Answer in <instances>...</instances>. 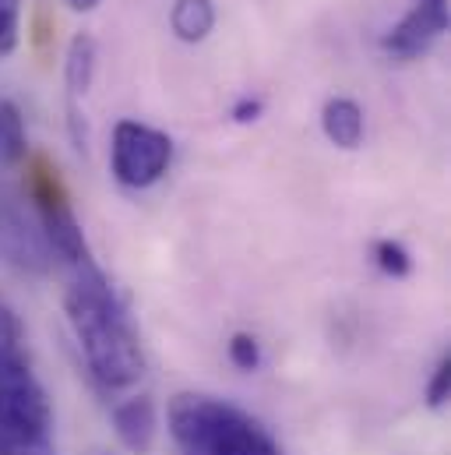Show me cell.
Masks as SVG:
<instances>
[{"label":"cell","instance_id":"6da1fadb","mask_svg":"<svg viewBox=\"0 0 451 455\" xmlns=\"http://www.w3.org/2000/svg\"><path fill=\"white\" fill-rule=\"evenodd\" d=\"M64 315L82 346L92 378L103 388H131L145 374V353L123 300L99 265L71 268L64 290Z\"/></svg>","mask_w":451,"mask_h":455},{"label":"cell","instance_id":"ac0fdd59","mask_svg":"<svg viewBox=\"0 0 451 455\" xmlns=\"http://www.w3.org/2000/svg\"><path fill=\"white\" fill-rule=\"evenodd\" d=\"M99 4H103V0H67V7H71V11H82V14H85V11H96Z\"/></svg>","mask_w":451,"mask_h":455},{"label":"cell","instance_id":"277c9868","mask_svg":"<svg viewBox=\"0 0 451 455\" xmlns=\"http://www.w3.org/2000/svg\"><path fill=\"white\" fill-rule=\"evenodd\" d=\"M173 163V141L166 131L141 120H116L110 138L113 180L131 191H145L166 177Z\"/></svg>","mask_w":451,"mask_h":455},{"label":"cell","instance_id":"d6986e66","mask_svg":"<svg viewBox=\"0 0 451 455\" xmlns=\"http://www.w3.org/2000/svg\"><path fill=\"white\" fill-rule=\"evenodd\" d=\"M18 455H43L39 449H28V452H18Z\"/></svg>","mask_w":451,"mask_h":455},{"label":"cell","instance_id":"7a4b0ae2","mask_svg":"<svg viewBox=\"0 0 451 455\" xmlns=\"http://www.w3.org/2000/svg\"><path fill=\"white\" fill-rule=\"evenodd\" d=\"M166 427L180 455H279L275 438L247 410L205 392H177Z\"/></svg>","mask_w":451,"mask_h":455},{"label":"cell","instance_id":"3957f363","mask_svg":"<svg viewBox=\"0 0 451 455\" xmlns=\"http://www.w3.org/2000/svg\"><path fill=\"white\" fill-rule=\"evenodd\" d=\"M21 166H25V195L32 202V216L43 229L50 251L71 268L96 265L92 247L85 240V229L78 223L71 191H67L57 163L43 152H28V159Z\"/></svg>","mask_w":451,"mask_h":455},{"label":"cell","instance_id":"4fadbf2b","mask_svg":"<svg viewBox=\"0 0 451 455\" xmlns=\"http://www.w3.org/2000/svg\"><path fill=\"white\" fill-rule=\"evenodd\" d=\"M21 36V0H0V57L18 50Z\"/></svg>","mask_w":451,"mask_h":455},{"label":"cell","instance_id":"8992f818","mask_svg":"<svg viewBox=\"0 0 451 455\" xmlns=\"http://www.w3.org/2000/svg\"><path fill=\"white\" fill-rule=\"evenodd\" d=\"M448 0H413L409 11L384 32L381 50L395 60H416L448 32Z\"/></svg>","mask_w":451,"mask_h":455},{"label":"cell","instance_id":"ba28073f","mask_svg":"<svg viewBox=\"0 0 451 455\" xmlns=\"http://www.w3.org/2000/svg\"><path fill=\"white\" fill-rule=\"evenodd\" d=\"M113 435L131 455H148L159 435V410L152 395H134L113 406Z\"/></svg>","mask_w":451,"mask_h":455},{"label":"cell","instance_id":"e0dca14e","mask_svg":"<svg viewBox=\"0 0 451 455\" xmlns=\"http://www.w3.org/2000/svg\"><path fill=\"white\" fill-rule=\"evenodd\" d=\"M261 114H265V103H261V100H250V96H243V100L233 107V120H236V124H254Z\"/></svg>","mask_w":451,"mask_h":455},{"label":"cell","instance_id":"5bb4252c","mask_svg":"<svg viewBox=\"0 0 451 455\" xmlns=\"http://www.w3.org/2000/svg\"><path fill=\"white\" fill-rule=\"evenodd\" d=\"M451 399V353H445L434 371H431V381H427V406L431 410H445Z\"/></svg>","mask_w":451,"mask_h":455},{"label":"cell","instance_id":"7c38bea8","mask_svg":"<svg viewBox=\"0 0 451 455\" xmlns=\"http://www.w3.org/2000/svg\"><path fill=\"white\" fill-rule=\"evenodd\" d=\"M370 254H374V265L392 279H406L413 272V254L399 240H374Z\"/></svg>","mask_w":451,"mask_h":455},{"label":"cell","instance_id":"5b68a950","mask_svg":"<svg viewBox=\"0 0 451 455\" xmlns=\"http://www.w3.org/2000/svg\"><path fill=\"white\" fill-rule=\"evenodd\" d=\"M0 261L28 275L50 272L53 261V251L36 216H28L11 195H0Z\"/></svg>","mask_w":451,"mask_h":455},{"label":"cell","instance_id":"2e32d148","mask_svg":"<svg viewBox=\"0 0 451 455\" xmlns=\"http://www.w3.org/2000/svg\"><path fill=\"white\" fill-rule=\"evenodd\" d=\"M7 353H25V329L18 322V315L0 300V356Z\"/></svg>","mask_w":451,"mask_h":455},{"label":"cell","instance_id":"30bf717a","mask_svg":"<svg viewBox=\"0 0 451 455\" xmlns=\"http://www.w3.org/2000/svg\"><path fill=\"white\" fill-rule=\"evenodd\" d=\"M170 28L180 43H202L216 28L212 0H177L170 11Z\"/></svg>","mask_w":451,"mask_h":455},{"label":"cell","instance_id":"52a82bcc","mask_svg":"<svg viewBox=\"0 0 451 455\" xmlns=\"http://www.w3.org/2000/svg\"><path fill=\"white\" fill-rule=\"evenodd\" d=\"M96 64H99V43L89 32H78L67 43V57H64V89H67V131L78 152H89V124L82 100L92 89L96 78Z\"/></svg>","mask_w":451,"mask_h":455},{"label":"cell","instance_id":"9c48e42d","mask_svg":"<svg viewBox=\"0 0 451 455\" xmlns=\"http://www.w3.org/2000/svg\"><path fill=\"white\" fill-rule=\"evenodd\" d=\"M321 131L325 138L342 148V152H352L363 145V134H367V120H363V110L356 100L349 96H336L321 107Z\"/></svg>","mask_w":451,"mask_h":455},{"label":"cell","instance_id":"8fae6325","mask_svg":"<svg viewBox=\"0 0 451 455\" xmlns=\"http://www.w3.org/2000/svg\"><path fill=\"white\" fill-rule=\"evenodd\" d=\"M28 159V134H25V116L14 100L0 96V170L21 166Z\"/></svg>","mask_w":451,"mask_h":455},{"label":"cell","instance_id":"9a60e30c","mask_svg":"<svg viewBox=\"0 0 451 455\" xmlns=\"http://www.w3.org/2000/svg\"><path fill=\"white\" fill-rule=\"evenodd\" d=\"M226 353H229L233 367H240V371H257L261 367V342L250 332H236L226 346Z\"/></svg>","mask_w":451,"mask_h":455}]
</instances>
